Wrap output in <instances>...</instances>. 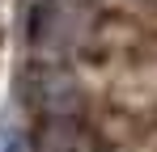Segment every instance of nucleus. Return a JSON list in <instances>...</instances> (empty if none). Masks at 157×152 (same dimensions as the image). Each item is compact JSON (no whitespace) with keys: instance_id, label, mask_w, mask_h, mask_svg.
Wrapping results in <instances>:
<instances>
[{"instance_id":"nucleus-1","label":"nucleus","mask_w":157,"mask_h":152,"mask_svg":"<svg viewBox=\"0 0 157 152\" xmlns=\"http://www.w3.org/2000/svg\"><path fill=\"white\" fill-rule=\"evenodd\" d=\"M85 21V9L81 4H59V0H43L34 9V21H30V38L34 47H72Z\"/></svg>"},{"instance_id":"nucleus-2","label":"nucleus","mask_w":157,"mask_h":152,"mask_svg":"<svg viewBox=\"0 0 157 152\" xmlns=\"http://www.w3.org/2000/svg\"><path fill=\"white\" fill-rule=\"evenodd\" d=\"M0 152H38V148H34V139H30L21 127H9L0 135Z\"/></svg>"},{"instance_id":"nucleus-3","label":"nucleus","mask_w":157,"mask_h":152,"mask_svg":"<svg viewBox=\"0 0 157 152\" xmlns=\"http://www.w3.org/2000/svg\"><path fill=\"white\" fill-rule=\"evenodd\" d=\"M59 4H81V9H85V0H59Z\"/></svg>"}]
</instances>
